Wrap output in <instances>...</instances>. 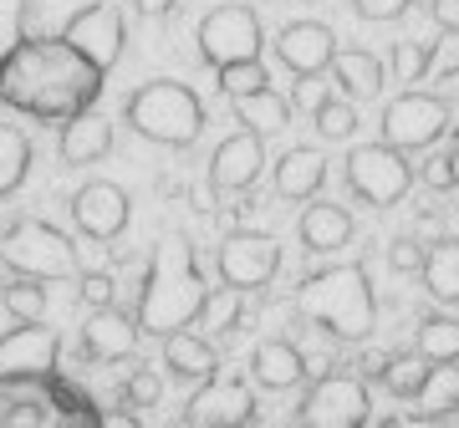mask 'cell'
Segmentation results:
<instances>
[{
    "instance_id": "cell-1",
    "label": "cell",
    "mask_w": 459,
    "mask_h": 428,
    "mask_svg": "<svg viewBox=\"0 0 459 428\" xmlns=\"http://www.w3.org/2000/svg\"><path fill=\"white\" fill-rule=\"evenodd\" d=\"M108 72L87 62L62 36H26L0 62V102L36 123H72L98 107Z\"/></svg>"
},
{
    "instance_id": "cell-2",
    "label": "cell",
    "mask_w": 459,
    "mask_h": 428,
    "mask_svg": "<svg viewBox=\"0 0 459 428\" xmlns=\"http://www.w3.org/2000/svg\"><path fill=\"white\" fill-rule=\"evenodd\" d=\"M210 301V286H204V270L195 261V245L174 235L153 250L143 276V296H138V331L148 337H174V331H189Z\"/></svg>"
},
{
    "instance_id": "cell-3",
    "label": "cell",
    "mask_w": 459,
    "mask_h": 428,
    "mask_svg": "<svg viewBox=\"0 0 459 428\" xmlns=\"http://www.w3.org/2000/svg\"><path fill=\"white\" fill-rule=\"evenodd\" d=\"M296 312L316 321L337 342H362L377 327V296H373V280H368V265L352 261V265L312 270L296 286Z\"/></svg>"
},
{
    "instance_id": "cell-4",
    "label": "cell",
    "mask_w": 459,
    "mask_h": 428,
    "mask_svg": "<svg viewBox=\"0 0 459 428\" xmlns=\"http://www.w3.org/2000/svg\"><path fill=\"white\" fill-rule=\"evenodd\" d=\"M123 117H128V128L138 138L164 143V149H189L210 123L199 92L189 82H174V77H159V82H143L138 92H128Z\"/></svg>"
},
{
    "instance_id": "cell-5",
    "label": "cell",
    "mask_w": 459,
    "mask_h": 428,
    "mask_svg": "<svg viewBox=\"0 0 459 428\" xmlns=\"http://www.w3.org/2000/svg\"><path fill=\"white\" fill-rule=\"evenodd\" d=\"M0 261L26 280H62L77 276V245L47 219H16L0 235Z\"/></svg>"
},
{
    "instance_id": "cell-6",
    "label": "cell",
    "mask_w": 459,
    "mask_h": 428,
    "mask_svg": "<svg viewBox=\"0 0 459 428\" xmlns=\"http://www.w3.org/2000/svg\"><path fill=\"white\" fill-rule=\"evenodd\" d=\"M347 189L373 204V210H394L413 189V164L409 153H398L394 143H362L347 153Z\"/></svg>"
},
{
    "instance_id": "cell-7",
    "label": "cell",
    "mask_w": 459,
    "mask_h": 428,
    "mask_svg": "<svg viewBox=\"0 0 459 428\" xmlns=\"http://www.w3.org/2000/svg\"><path fill=\"white\" fill-rule=\"evenodd\" d=\"M199 56L220 72V66H235V62H261V47H265V31H261V16L250 5H214L210 16L199 21Z\"/></svg>"
},
{
    "instance_id": "cell-8",
    "label": "cell",
    "mask_w": 459,
    "mask_h": 428,
    "mask_svg": "<svg viewBox=\"0 0 459 428\" xmlns=\"http://www.w3.org/2000/svg\"><path fill=\"white\" fill-rule=\"evenodd\" d=\"M368 413H373L368 382L347 378V372H327L322 382L307 388L301 408H296V424L301 428H362Z\"/></svg>"
},
{
    "instance_id": "cell-9",
    "label": "cell",
    "mask_w": 459,
    "mask_h": 428,
    "mask_svg": "<svg viewBox=\"0 0 459 428\" xmlns=\"http://www.w3.org/2000/svg\"><path fill=\"white\" fill-rule=\"evenodd\" d=\"M449 133V102L434 92H403L383 107V143H394L398 153L434 149Z\"/></svg>"
},
{
    "instance_id": "cell-10",
    "label": "cell",
    "mask_w": 459,
    "mask_h": 428,
    "mask_svg": "<svg viewBox=\"0 0 459 428\" xmlns=\"http://www.w3.org/2000/svg\"><path fill=\"white\" fill-rule=\"evenodd\" d=\"M62 337L47 321H21L0 337V388H26V382H47L56 367Z\"/></svg>"
},
{
    "instance_id": "cell-11",
    "label": "cell",
    "mask_w": 459,
    "mask_h": 428,
    "mask_svg": "<svg viewBox=\"0 0 459 428\" xmlns=\"http://www.w3.org/2000/svg\"><path fill=\"white\" fill-rule=\"evenodd\" d=\"M214 270H220V280L235 286V291H261V286H271L276 270H281L276 235H265V230L225 235V245H220V255H214Z\"/></svg>"
},
{
    "instance_id": "cell-12",
    "label": "cell",
    "mask_w": 459,
    "mask_h": 428,
    "mask_svg": "<svg viewBox=\"0 0 459 428\" xmlns=\"http://www.w3.org/2000/svg\"><path fill=\"white\" fill-rule=\"evenodd\" d=\"M62 41L82 51L98 72H113L123 47H128V21H123V11H117L113 0H92V5H82L62 26Z\"/></svg>"
},
{
    "instance_id": "cell-13",
    "label": "cell",
    "mask_w": 459,
    "mask_h": 428,
    "mask_svg": "<svg viewBox=\"0 0 459 428\" xmlns=\"http://www.w3.org/2000/svg\"><path fill=\"white\" fill-rule=\"evenodd\" d=\"M255 418V393L240 378L199 382L195 398L184 403V428H246Z\"/></svg>"
},
{
    "instance_id": "cell-14",
    "label": "cell",
    "mask_w": 459,
    "mask_h": 428,
    "mask_svg": "<svg viewBox=\"0 0 459 428\" xmlns=\"http://www.w3.org/2000/svg\"><path fill=\"white\" fill-rule=\"evenodd\" d=\"M72 219H77V230H82L87 240L108 245V240H117V235L128 230L133 199H128V189H123V184L92 179V184H82V189L72 194Z\"/></svg>"
},
{
    "instance_id": "cell-15",
    "label": "cell",
    "mask_w": 459,
    "mask_h": 428,
    "mask_svg": "<svg viewBox=\"0 0 459 428\" xmlns=\"http://www.w3.org/2000/svg\"><path fill=\"white\" fill-rule=\"evenodd\" d=\"M261 168H265V143H261V133H230L225 143L210 153V189L214 194H246L250 184L261 179Z\"/></svg>"
},
{
    "instance_id": "cell-16",
    "label": "cell",
    "mask_w": 459,
    "mask_h": 428,
    "mask_svg": "<svg viewBox=\"0 0 459 428\" xmlns=\"http://www.w3.org/2000/svg\"><path fill=\"white\" fill-rule=\"evenodd\" d=\"M276 56L296 77H322L337 56V36H332L327 21H291L276 36Z\"/></svg>"
},
{
    "instance_id": "cell-17",
    "label": "cell",
    "mask_w": 459,
    "mask_h": 428,
    "mask_svg": "<svg viewBox=\"0 0 459 428\" xmlns=\"http://www.w3.org/2000/svg\"><path fill=\"white\" fill-rule=\"evenodd\" d=\"M82 352L92 363H123V357H133L138 352V316L117 312V306L92 312L82 327Z\"/></svg>"
},
{
    "instance_id": "cell-18",
    "label": "cell",
    "mask_w": 459,
    "mask_h": 428,
    "mask_svg": "<svg viewBox=\"0 0 459 428\" xmlns=\"http://www.w3.org/2000/svg\"><path fill=\"white\" fill-rule=\"evenodd\" d=\"M250 378H255V388H265V393H286V388H296V382L307 378V357H301V347L286 342V337H265V342H255V352H250Z\"/></svg>"
},
{
    "instance_id": "cell-19",
    "label": "cell",
    "mask_w": 459,
    "mask_h": 428,
    "mask_svg": "<svg viewBox=\"0 0 459 428\" xmlns=\"http://www.w3.org/2000/svg\"><path fill=\"white\" fill-rule=\"evenodd\" d=\"M62 164L66 168H87V164H98V158H108L113 153V123L102 113H82V117H72V123H62Z\"/></svg>"
},
{
    "instance_id": "cell-20",
    "label": "cell",
    "mask_w": 459,
    "mask_h": 428,
    "mask_svg": "<svg viewBox=\"0 0 459 428\" xmlns=\"http://www.w3.org/2000/svg\"><path fill=\"white\" fill-rule=\"evenodd\" d=\"M327 72L337 77L342 98H352V102H373L377 92H383V82H388V66L377 62L373 51H362V47H342L337 56H332Z\"/></svg>"
},
{
    "instance_id": "cell-21",
    "label": "cell",
    "mask_w": 459,
    "mask_h": 428,
    "mask_svg": "<svg viewBox=\"0 0 459 428\" xmlns=\"http://www.w3.org/2000/svg\"><path fill=\"white\" fill-rule=\"evenodd\" d=\"M296 235L312 255H332V250H342L352 240V214L342 204H307L301 219H296Z\"/></svg>"
},
{
    "instance_id": "cell-22",
    "label": "cell",
    "mask_w": 459,
    "mask_h": 428,
    "mask_svg": "<svg viewBox=\"0 0 459 428\" xmlns=\"http://www.w3.org/2000/svg\"><path fill=\"white\" fill-rule=\"evenodd\" d=\"M322 184H327V158L316 149H286L276 164V194L281 199H316L322 194Z\"/></svg>"
},
{
    "instance_id": "cell-23",
    "label": "cell",
    "mask_w": 459,
    "mask_h": 428,
    "mask_svg": "<svg viewBox=\"0 0 459 428\" xmlns=\"http://www.w3.org/2000/svg\"><path fill=\"white\" fill-rule=\"evenodd\" d=\"M164 367L174 378L210 382V378H220V352L199 331H174V337H164Z\"/></svg>"
},
{
    "instance_id": "cell-24",
    "label": "cell",
    "mask_w": 459,
    "mask_h": 428,
    "mask_svg": "<svg viewBox=\"0 0 459 428\" xmlns=\"http://www.w3.org/2000/svg\"><path fill=\"white\" fill-rule=\"evenodd\" d=\"M235 117L246 123L250 133H281L291 128V98H281L276 87H261V92H250V98H235Z\"/></svg>"
},
{
    "instance_id": "cell-25",
    "label": "cell",
    "mask_w": 459,
    "mask_h": 428,
    "mask_svg": "<svg viewBox=\"0 0 459 428\" xmlns=\"http://www.w3.org/2000/svg\"><path fill=\"white\" fill-rule=\"evenodd\" d=\"M419 276H424V291L439 306H459V240H439V245L429 250Z\"/></svg>"
},
{
    "instance_id": "cell-26",
    "label": "cell",
    "mask_w": 459,
    "mask_h": 428,
    "mask_svg": "<svg viewBox=\"0 0 459 428\" xmlns=\"http://www.w3.org/2000/svg\"><path fill=\"white\" fill-rule=\"evenodd\" d=\"M413 352L424 357V363H459V316L449 312H434L419 321V337H413Z\"/></svg>"
},
{
    "instance_id": "cell-27",
    "label": "cell",
    "mask_w": 459,
    "mask_h": 428,
    "mask_svg": "<svg viewBox=\"0 0 459 428\" xmlns=\"http://www.w3.org/2000/svg\"><path fill=\"white\" fill-rule=\"evenodd\" d=\"M26 174H31V143H26V133L0 123V199L16 194L21 184H26Z\"/></svg>"
},
{
    "instance_id": "cell-28",
    "label": "cell",
    "mask_w": 459,
    "mask_h": 428,
    "mask_svg": "<svg viewBox=\"0 0 459 428\" xmlns=\"http://www.w3.org/2000/svg\"><path fill=\"white\" fill-rule=\"evenodd\" d=\"M413 403H419V413H439V418H455V413H459V363L429 367L424 393L413 398Z\"/></svg>"
},
{
    "instance_id": "cell-29",
    "label": "cell",
    "mask_w": 459,
    "mask_h": 428,
    "mask_svg": "<svg viewBox=\"0 0 459 428\" xmlns=\"http://www.w3.org/2000/svg\"><path fill=\"white\" fill-rule=\"evenodd\" d=\"M429 367L434 363H424V357H419V352H403V357H388V363H383V372H377V382H383V388H388V393L394 398H419L424 393V382H429Z\"/></svg>"
},
{
    "instance_id": "cell-30",
    "label": "cell",
    "mask_w": 459,
    "mask_h": 428,
    "mask_svg": "<svg viewBox=\"0 0 459 428\" xmlns=\"http://www.w3.org/2000/svg\"><path fill=\"white\" fill-rule=\"evenodd\" d=\"M240 316H246V291H235V286H210V301H204V312H199V327L214 331V337H225V331L240 327Z\"/></svg>"
},
{
    "instance_id": "cell-31",
    "label": "cell",
    "mask_w": 459,
    "mask_h": 428,
    "mask_svg": "<svg viewBox=\"0 0 459 428\" xmlns=\"http://www.w3.org/2000/svg\"><path fill=\"white\" fill-rule=\"evenodd\" d=\"M316 133L327 138V143H347L352 133H358V102L352 98H322L312 113Z\"/></svg>"
},
{
    "instance_id": "cell-32",
    "label": "cell",
    "mask_w": 459,
    "mask_h": 428,
    "mask_svg": "<svg viewBox=\"0 0 459 428\" xmlns=\"http://www.w3.org/2000/svg\"><path fill=\"white\" fill-rule=\"evenodd\" d=\"M0 301H5L11 316H21V321H47V286H41V280L21 276L16 286H5V291H0Z\"/></svg>"
},
{
    "instance_id": "cell-33",
    "label": "cell",
    "mask_w": 459,
    "mask_h": 428,
    "mask_svg": "<svg viewBox=\"0 0 459 428\" xmlns=\"http://www.w3.org/2000/svg\"><path fill=\"white\" fill-rule=\"evenodd\" d=\"M261 87H271V77H265V66H261V62L220 66V92H225L230 102H235V98H250V92H261Z\"/></svg>"
},
{
    "instance_id": "cell-34",
    "label": "cell",
    "mask_w": 459,
    "mask_h": 428,
    "mask_svg": "<svg viewBox=\"0 0 459 428\" xmlns=\"http://www.w3.org/2000/svg\"><path fill=\"white\" fill-rule=\"evenodd\" d=\"M159 398H164V378L153 367H133V378L123 382V403L128 408H159Z\"/></svg>"
},
{
    "instance_id": "cell-35",
    "label": "cell",
    "mask_w": 459,
    "mask_h": 428,
    "mask_svg": "<svg viewBox=\"0 0 459 428\" xmlns=\"http://www.w3.org/2000/svg\"><path fill=\"white\" fill-rule=\"evenodd\" d=\"M388 66H394L398 82H424L429 77V47H419V41H398Z\"/></svg>"
},
{
    "instance_id": "cell-36",
    "label": "cell",
    "mask_w": 459,
    "mask_h": 428,
    "mask_svg": "<svg viewBox=\"0 0 459 428\" xmlns=\"http://www.w3.org/2000/svg\"><path fill=\"white\" fill-rule=\"evenodd\" d=\"M77 296H82V306H92V312H102V306H113L117 286L108 270H82V280H77Z\"/></svg>"
},
{
    "instance_id": "cell-37",
    "label": "cell",
    "mask_w": 459,
    "mask_h": 428,
    "mask_svg": "<svg viewBox=\"0 0 459 428\" xmlns=\"http://www.w3.org/2000/svg\"><path fill=\"white\" fill-rule=\"evenodd\" d=\"M429 77H459V31H444L429 47Z\"/></svg>"
},
{
    "instance_id": "cell-38",
    "label": "cell",
    "mask_w": 459,
    "mask_h": 428,
    "mask_svg": "<svg viewBox=\"0 0 459 428\" xmlns=\"http://www.w3.org/2000/svg\"><path fill=\"white\" fill-rule=\"evenodd\" d=\"M21 21H26V5H21V0H0V62L26 41V36H21Z\"/></svg>"
},
{
    "instance_id": "cell-39",
    "label": "cell",
    "mask_w": 459,
    "mask_h": 428,
    "mask_svg": "<svg viewBox=\"0 0 459 428\" xmlns=\"http://www.w3.org/2000/svg\"><path fill=\"white\" fill-rule=\"evenodd\" d=\"M429 261V250L419 245V240H409V235H398L394 245H388V265H394L398 276H419Z\"/></svg>"
},
{
    "instance_id": "cell-40",
    "label": "cell",
    "mask_w": 459,
    "mask_h": 428,
    "mask_svg": "<svg viewBox=\"0 0 459 428\" xmlns=\"http://www.w3.org/2000/svg\"><path fill=\"white\" fill-rule=\"evenodd\" d=\"M413 0H352V11H358L362 21H398L409 16Z\"/></svg>"
},
{
    "instance_id": "cell-41",
    "label": "cell",
    "mask_w": 459,
    "mask_h": 428,
    "mask_svg": "<svg viewBox=\"0 0 459 428\" xmlns=\"http://www.w3.org/2000/svg\"><path fill=\"white\" fill-rule=\"evenodd\" d=\"M377 428H455V418H439V413H398V418H383Z\"/></svg>"
},
{
    "instance_id": "cell-42",
    "label": "cell",
    "mask_w": 459,
    "mask_h": 428,
    "mask_svg": "<svg viewBox=\"0 0 459 428\" xmlns=\"http://www.w3.org/2000/svg\"><path fill=\"white\" fill-rule=\"evenodd\" d=\"M424 184H429V189H455V158H449V153L429 158V164H424Z\"/></svg>"
},
{
    "instance_id": "cell-43",
    "label": "cell",
    "mask_w": 459,
    "mask_h": 428,
    "mask_svg": "<svg viewBox=\"0 0 459 428\" xmlns=\"http://www.w3.org/2000/svg\"><path fill=\"white\" fill-rule=\"evenodd\" d=\"M429 16L439 21V31H459V0H429Z\"/></svg>"
},
{
    "instance_id": "cell-44",
    "label": "cell",
    "mask_w": 459,
    "mask_h": 428,
    "mask_svg": "<svg viewBox=\"0 0 459 428\" xmlns=\"http://www.w3.org/2000/svg\"><path fill=\"white\" fill-rule=\"evenodd\" d=\"M322 98H327V92L316 87V77H301V82H296V102H307L312 113H316V102H322Z\"/></svg>"
},
{
    "instance_id": "cell-45",
    "label": "cell",
    "mask_w": 459,
    "mask_h": 428,
    "mask_svg": "<svg viewBox=\"0 0 459 428\" xmlns=\"http://www.w3.org/2000/svg\"><path fill=\"white\" fill-rule=\"evenodd\" d=\"M98 428H143V424H138V413H102Z\"/></svg>"
},
{
    "instance_id": "cell-46",
    "label": "cell",
    "mask_w": 459,
    "mask_h": 428,
    "mask_svg": "<svg viewBox=\"0 0 459 428\" xmlns=\"http://www.w3.org/2000/svg\"><path fill=\"white\" fill-rule=\"evenodd\" d=\"M179 0H133V11H143V16H169Z\"/></svg>"
},
{
    "instance_id": "cell-47",
    "label": "cell",
    "mask_w": 459,
    "mask_h": 428,
    "mask_svg": "<svg viewBox=\"0 0 459 428\" xmlns=\"http://www.w3.org/2000/svg\"><path fill=\"white\" fill-rule=\"evenodd\" d=\"M449 158H455V189H459V123H455V143H449Z\"/></svg>"
}]
</instances>
